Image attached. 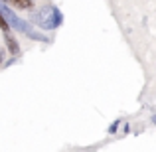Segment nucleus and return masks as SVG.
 I'll return each mask as SVG.
<instances>
[{
  "mask_svg": "<svg viewBox=\"0 0 156 152\" xmlns=\"http://www.w3.org/2000/svg\"><path fill=\"white\" fill-rule=\"evenodd\" d=\"M30 20L34 24H38L42 30H55L57 26H61L63 16H61V12L53 4H48V6H42L40 10L32 12Z\"/></svg>",
  "mask_w": 156,
  "mask_h": 152,
  "instance_id": "obj_1",
  "label": "nucleus"
},
{
  "mask_svg": "<svg viewBox=\"0 0 156 152\" xmlns=\"http://www.w3.org/2000/svg\"><path fill=\"white\" fill-rule=\"evenodd\" d=\"M4 40H6V46H8V50H10V53H12V55L20 53V44L16 42V40L12 38L10 34H4Z\"/></svg>",
  "mask_w": 156,
  "mask_h": 152,
  "instance_id": "obj_2",
  "label": "nucleus"
},
{
  "mask_svg": "<svg viewBox=\"0 0 156 152\" xmlns=\"http://www.w3.org/2000/svg\"><path fill=\"white\" fill-rule=\"evenodd\" d=\"M16 8H34V2H22V0H14Z\"/></svg>",
  "mask_w": 156,
  "mask_h": 152,
  "instance_id": "obj_3",
  "label": "nucleus"
},
{
  "mask_svg": "<svg viewBox=\"0 0 156 152\" xmlns=\"http://www.w3.org/2000/svg\"><path fill=\"white\" fill-rule=\"evenodd\" d=\"M2 61H4V51L0 50V63H2Z\"/></svg>",
  "mask_w": 156,
  "mask_h": 152,
  "instance_id": "obj_4",
  "label": "nucleus"
}]
</instances>
